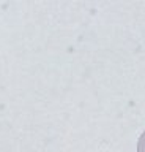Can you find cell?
<instances>
[]
</instances>
